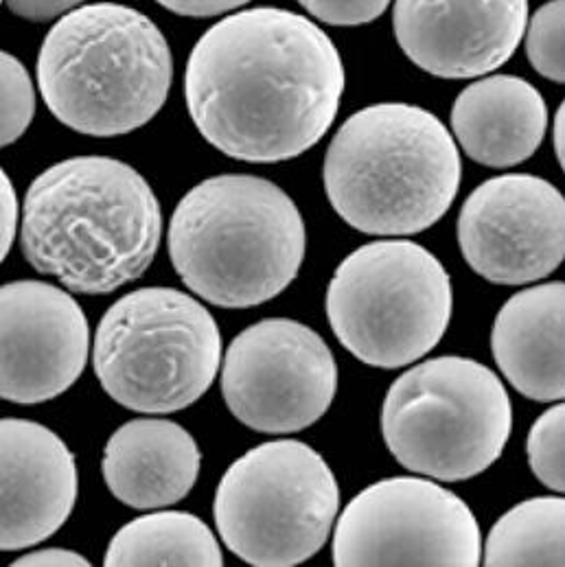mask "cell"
<instances>
[{
  "label": "cell",
  "instance_id": "6da1fadb",
  "mask_svg": "<svg viewBox=\"0 0 565 567\" xmlns=\"http://www.w3.org/2000/svg\"><path fill=\"white\" fill-rule=\"evenodd\" d=\"M342 93L340 51L287 9L226 16L188 55L185 95L197 132L244 163H282L311 150L336 121Z\"/></svg>",
  "mask_w": 565,
  "mask_h": 567
},
{
  "label": "cell",
  "instance_id": "7a4b0ae2",
  "mask_svg": "<svg viewBox=\"0 0 565 567\" xmlns=\"http://www.w3.org/2000/svg\"><path fill=\"white\" fill-rule=\"evenodd\" d=\"M161 235L154 190L116 158L62 161L33 181L24 199V259L78 293H110L138 279Z\"/></svg>",
  "mask_w": 565,
  "mask_h": 567
},
{
  "label": "cell",
  "instance_id": "3957f363",
  "mask_svg": "<svg viewBox=\"0 0 565 567\" xmlns=\"http://www.w3.org/2000/svg\"><path fill=\"white\" fill-rule=\"evenodd\" d=\"M463 163L452 132L412 103H376L336 132L322 183L336 213L379 237L417 235L456 199Z\"/></svg>",
  "mask_w": 565,
  "mask_h": 567
},
{
  "label": "cell",
  "instance_id": "277c9868",
  "mask_svg": "<svg viewBox=\"0 0 565 567\" xmlns=\"http://www.w3.org/2000/svg\"><path fill=\"white\" fill-rule=\"evenodd\" d=\"M307 230L275 183L228 174L188 190L172 215V264L193 293L224 309L279 296L298 277Z\"/></svg>",
  "mask_w": 565,
  "mask_h": 567
},
{
  "label": "cell",
  "instance_id": "5b68a950",
  "mask_svg": "<svg viewBox=\"0 0 565 567\" xmlns=\"http://www.w3.org/2000/svg\"><path fill=\"white\" fill-rule=\"evenodd\" d=\"M174 78L163 31L141 11L94 2L62 16L38 53V86L51 114L86 136L147 125Z\"/></svg>",
  "mask_w": 565,
  "mask_h": 567
},
{
  "label": "cell",
  "instance_id": "8992f818",
  "mask_svg": "<svg viewBox=\"0 0 565 567\" xmlns=\"http://www.w3.org/2000/svg\"><path fill=\"white\" fill-rule=\"evenodd\" d=\"M222 362L215 318L185 291L143 287L119 298L94 336L101 388L123 408L167 414L195 403Z\"/></svg>",
  "mask_w": 565,
  "mask_h": 567
},
{
  "label": "cell",
  "instance_id": "52a82bcc",
  "mask_svg": "<svg viewBox=\"0 0 565 567\" xmlns=\"http://www.w3.org/2000/svg\"><path fill=\"white\" fill-rule=\"evenodd\" d=\"M513 408L500 378L468 358H434L397 379L381 408L386 447L408 472L463 482L504 452Z\"/></svg>",
  "mask_w": 565,
  "mask_h": 567
},
{
  "label": "cell",
  "instance_id": "ba28073f",
  "mask_svg": "<svg viewBox=\"0 0 565 567\" xmlns=\"http://www.w3.org/2000/svg\"><path fill=\"white\" fill-rule=\"evenodd\" d=\"M454 293L445 266L423 246L381 239L351 252L327 289L340 344L376 369H403L445 336Z\"/></svg>",
  "mask_w": 565,
  "mask_h": 567
},
{
  "label": "cell",
  "instance_id": "9c48e42d",
  "mask_svg": "<svg viewBox=\"0 0 565 567\" xmlns=\"http://www.w3.org/2000/svg\"><path fill=\"white\" fill-rule=\"evenodd\" d=\"M340 486L327 461L300 441L264 443L224 473L213 515L226 548L255 567H294L329 539Z\"/></svg>",
  "mask_w": 565,
  "mask_h": 567
},
{
  "label": "cell",
  "instance_id": "30bf717a",
  "mask_svg": "<svg viewBox=\"0 0 565 567\" xmlns=\"http://www.w3.org/2000/svg\"><path fill=\"white\" fill-rule=\"evenodd\" d=\"M482 535L470 506L436 482L388 477L367 486L342 511L333 564L480 566Z\"/></svg>",
  "mask_w": 565,
  "mask_h": 567
},
{
  "label": "cell",
  "instance_id": "8fae6325",
  "mask_svg": "<svg viewBox=\"0 0 565 567\" xmlns=\"http://www.w3.org/2000/svg\"><path fill=\"white\" fill-rule=\"evenodd\" d=\"M338 367L309 327L273 318L244 329L228 347L222 392L246 427L291 434L314 425L333 403Z\"/></svg>",
  "mask_w": 565,
  "mask_h": 567
},
{
  "label": "cell",
  "instance_id": "7c38bea8",
  "mask_svg": "<svg viewBox=\"0 0 565 567\" xmlns=\"http://www.w3.org/2000/svg\"><path fill=\"white\" fill-rule=\"evenodd\" d=\"M459 246L471 270L495 285L535 284L565 259V195L531 174L482 183L459 215Z\"/></svg>",
  "mask_w": 565,
  "mask_h": 567
},
{
  "label": "cell",
  "instance_id": "4fadbf2b",
  "mask_svg": "<svg viewBox=\"0 0 565 567\" xmlns=\"http://www.w3.org/2000/svg\"><path fill=\"white\" fill-rule=\"evenodd\" d=\"M4 401L35 405L66 392L84 373L91 347L89 320L64 289L40 281L2 285Z\"/></svg>",
  "mask_w": 565,
  "mask_h": 567
},
{
  "label": "cell",
  "instance_id": "5bb4252c",
  "mask_svg": "<svg viewBox=\"0 0 565 567\" xmlns=\"http://www.w3.org/2000/svg\"><path fill=\"white\" fill-rule=\"evenodd\" d=\"M392 27L421 71L470 80L515 55L528 27V0H394Z\"/></svg>",
  "mask_w": 565,
  "mask_h": 567
},
{
  "label": "cell",
  "instance_id": "9a60e30c",
  "mask_svg": "<svg viewBox=\"0 0 565 567\" xmlns=\"http://www.w3.org/2000/svg\"><path fill=\"white\" fill-rule=\"evenodd\" d=\"M2 550L53 537L71 517L80 475L73 452L49 427L2 419Z\"/></svg>",
  "mask_w": 565,
  "mask_h": 567
},
{
  "label": "cell",
  "instance_id": "2e32d148",
  "mask_svg": "<svg viewBox=\"0 0 565 567\" xmlns=\"http://www.w3.org/2000/svg\"><path fill=\"white\" fill-rule=\"evenodd\" d=\"M202 470V454L185 427L167 419L121 425L103 450L101 472L110 493L130 508L178 504Z\"/></svg>",
  "mask_w": 565,
  "mask_h": 567
},
{
  "label": "cell",
  "instance_id": "e0dca14e",
  "mask_svg": "<svg viewBox=\"0 0 565 567\" xmlns=\"http://www.w3.org/2000/svg\"><path fill=\"white\" fill-rule=\"evenodd\" d=\"M491 349L502 375L526 399H565V284L533 285L500 309Z\"/></svg>",
  "mask_w": 565,
  "mask_h": 567
},
{
  "label": "cell",
  "instance_id": "ac0fdd59",
  "mask_svg": "<svg viewBox=\"0 0 565 567\" xmlns=\"http://www.w3.org/2000/svg\"><path fill=\"white\" fill-rule=\"evenodd\" d=\"M452 130L473 163L506 169L540 150L548 130V107L526 80L491 75L456 96Z\"/></svg>",
  "mask_w": 565,
  "mask_h": 567
},
{
  "label": "cell",
  "instance_id": "d6986e66",
  "mask_svg": "<svg viewBox=\"0 0 565 567\" xmlns=\"http://www.w3.org/2000/svg\"><path fill=\"white\" fill-rule=\"evenodd\" d=\"M105 566H224L210 528L195 515L165 511L125 524L105 550Z\"/></svg>",
  "mask_w": 565,
  "mask_h": 567
},
{
  "label": "cell",
  "instance_id": "ffe728a7",
  "mask_svg": "<svg viewBox=\"0 0 565 567\" xmlns=\"http://www.w3.org/2000/svg\"><path fill=\"white\" fill-rule=\"evenodd\" d=\"M484 566H565V497H533L489 533Z\"/></svg>",
  "mask_w": 565,
  "mask_h": 567
},
{
  "label": "cell",
  "instance_id": "44dd1931",
  "mask_svg": "<svg viewBox=\"0 0 565 567\" xmlns=\"http://www.w3.org/2000/svg\"><path fill=\"white\" fill-rule=\"evenodd\" d=\"M526 55L546 80L565 84V0L544 2L526 27Z\"/></svg>",
  "mask_w": 565,
  "mask_h": 567
},
{
  "label": "cell",
  "instance_id": "7402d4cb",
  "mask_svg": "<svg viewBox=\"0 0 565 567\" xmlns=\"http://www.w3.org/2000/svg\"><path fill=\"white\" fill-rule=\"evenodd\" d=\"M526 454L535 477L544 486L565 493V401L548 408L533 423Z\"/></svg>",
  "mask_w": 565,
  "mask_h": 567
},
{
  "label": "cell",
  "instance_id": "603a6c76",
  "mask_svg": "<svg viewBox=\"0 0 565 567\" xmlns=\"http://www.w3.org/2000/svg\"><path fill=\"white\" fill-rule=\"evenodd\" d=\"M35 114V95L27 69L11 55L2 53V145L16 143Z\"/></svg>",
  "mask_w": 565,
  "mask_h": 567
},
{
  "label": "cell",
  "instance_id": "cb8c5ba5",
  "mask_svg": "<svg viewBox=\"0 0 565 567\" xmlns=\"http://www.w3.org/2000/svg\"><path fill=\"white\" fill-rule=\"evenodd\" d=\"M316 20L333 27H360L377 20L390 0H298Z\"/></svg>",
  "mask_w": 565,
  "mask_h": 567
},
{
  "label": "cell",
  "instance_id": "d4e9b609",
  "mask_svg": "<svg viewBox=\"0 0 565 567\" xmlns=\"http://www.w3.org/2000/svg\"><path fill=\"white\" fill-rule=\"evenodd\" d=\"M7 7L24 18V20H33V22H47L53 18H62L75 9L82 7V2L86 0H4Z\"/></svg>",
  "mask_w": 565,
  "mask_h": 567
},
{
  "label": "cell",
  "instance_id": "484cf974",
  "mask_svg": "<svg viewBox=\"0 0 565 567\" xmlns=\"http://www.w3.org/2000/svg\"><path fill=\"white\" fill-rule=\"evenodd\" d=\"M165 9L187 16V18H210L226 11H233L250 0H156Z\"/></svg>",
  "mask_w": 565,
  "mask_h": 567
},
{
  "label": "cell",
  "instance_id": "4316f807",
  "mask_svg": "<svg viewBox=\"0 0 565 567\" xmlns=\"http://www.w3.org/2000/svg\"><path fill=\"white\" fill-rule=\"evenodd\" d=\"M13 567H89V559L71 553V550H62V548H49V550H35L29 553L24 557H20Z\"/></svg>",
  "mask_w": 565,
  "mask_h": 567
},
{
  "label": "cell",
  "instance_id": "83f0119b",
  "mask_svg": "<svg viewBox=\"0 0 565 567\" xmlns=\"http://www.w3.org/2000/svg\"><path fill=\"white\" fill-rule=\"evenodd\" d=\"M0 202H2V259L7 257L13 237H16V224H18V197L9 176L2 172L0 176Z\"/></svg>",
  "mask_w": 565,
  "mask_h": 567
},
{
  "label": "cell",
  "instance_id": "f1b7e54d",
  "mask_svg": "<svg viewBox=\"0 0 565 567\" xmlns=\"http://www.w3.org/2000/svg\"><path fill=\"white\" fill-rule=\"evenodd\" d=\"M555 152H557L559 165L565 172V99L555 116Z\"/></svg>",
  "mask_w": 565,
  "mask_h": 567
}]
</instances>
